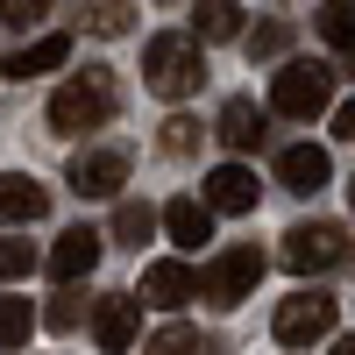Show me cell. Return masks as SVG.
<instances>
[{
  "instance_id": "7c38bea8",
  "label": "cell",
  "mask_w": 355,
  "mask_h": 355,
  "mask_svg": "<svg viewBox=\"0 0 355 355\" xmlns=\"http://www.w3.org/2000/svg\"><path fill=\"white\" fill-rule=\"evenodd\" d=\"M135 334H142V313H135V299H100V306H93V341H100L107 355L135 348Z\"/></svg>"
},
{
  "instance_id": "5b68a950",
  "label": "cell",
  "mask_w": 355,
  "mask_h": 355,
  "mask_svg": "<svg viewBox=\"0 0 355 355\" xmlns=\"http://www.w3.org/2000/svg\"><path fill=\"white\" fill-rule=\"evenodd\" d=\"M341 256H348V234H341L334 220H299V227L284 234V270H299V277L334 270Z\"/></svg>"
},
{
  "instance_id": "2e32d148",
  "label": "cell",
  "mask_w": 355,
  "mask_h": 355,
  "mask_svg": "<svg viewBox=\"0 0 355 355\" xmlns=\"http://www.w3.org/2000/svg\"><path fill=\"white\" fill-rule=\"evenodd\" d=\"M220 142H227V150H256V142H263L256 100H227V107H220Z\"/></svg>"
},
{
  "instance_id": "ffe728a7",
  "label": "cell",
  "mask_w": 355,
  "mask_h": 355,
  "mask_svg": "<svg viewBox=\"0 0 355 355\" xmlns=\"http://www.w3.org/2000/svg\"><path fill=\"white\" fill-rule=\"evenodd\" d=\"M320 36L334 50H355V0H327V8H320Z\"/></svg>"
},
{
  "instance_id": "d4e9b609",
  "label": "cell",
  "mask_w": 355,
  "mask_h": 355,
  "mask_svg": "<svg viewBox=\"0 0 355 355\" xmlns=\"http://www.w3.org/2000/svg\"><path fill=\"white\" fill-rule=\"evenodd\" d=\"M28 270H36V249H28V242H0V277H28Z\"/></svg>"
},
{
  "instance_id": "30bf717a",
  "label": "cell",
  "mask_w": 355,
  "mask_h": 355,
  "mask_svg": "<svg viewBox=\"0 0 355 355\" xmlns=\"http://www.w3.org/2000/svg\"><path fill=\"white\" fill-rule=\"evenodd\" d=\"M327 178H334V164H327L320 142H291V150H277V185L284 192H320Z\"/></svg>"
},
{
  "instance_id": "83f0119b",
  "label": "cell",
  "mask_w": 355,
  "mask_h": 355,
  "mask_svg": "<svg viewBox=\"0 0 355 355\" xmlns=\"http://www.w3.org/2000/svg\"><path fill=\"white\" fill-rule=\"evenodd\" d=\"M334 135H341V142H355V100H341V114H334Z\"/></svg>"
},
{
  "instance_id": "8fae6325",
  "label": "cell",
  "mask_w": 355,
  "mask_h": 355,
  "mask_svg": "<svg viewBox=\"0 0 355 355\" xmlns=\"http://www.w3.org/2000/svg\"><path fill=\"white\" fill-rule=\"evenodd\" d=\"M43 214H50V192L36 185V178H21V171L0 178V227H28V220H43Z\"/></svg>"
},
{
  "instance_id": "f546056e",
  "label": "cell",
  "mask_w": 355,
  "mask_h": 355,
  "mask_svg": "<svg viewBox=\"0 0 355 355\" xmlns=\"http://www.w3.org/2000/svg\"><path fill=\"white\" fill-rule=\"evenodd\" d=\"M348 199H355V185H348Z\"/></svg>"
},
{
  "instance_id": "ba28073f",
  "label": "cell",
  "mask_w": 355,
  "mask_h": 355,
  "mask_svg": "<svg viewBox=\"0 0 355 355\" xmlns=\"http://www.w3.org/2000/svg\"><path fill=\"white\" fill-rule=\"evenodd\" d=\"M142 299L164 306V313H178L185 299H199V270H192V263H178V256H157L150 270H142Z\"/></svg>"
},
{
  "instance_id": "7402d4cb",
  "label": "cell",
  "mask_w": 355,
  "mask_h": 355,
  "mask_svg": "<svg viewBox=\"0 0 355 355\" xmlns=\"http://www.w3.org/2000/svg\"><path fill=\"white\" fill-rule=\"evenodd\" d=\"M85 21H93L100 36H121V28H128V0H93V8H85Z\"/></svg>"
},
{
  "instance_id": "5bb4252c",
  "label": "cell",
  "mask_w": 355,
  "mask_h": 355,
  "mask_svg": "<svg viewBox=\"0 0 355 355\" xmlns=\"http://www.w3.org/2000/svg\"><path fill=\"white\" fill-rule=\"evenodd\" d=\"M206 206H214V214H249V206H256V171L220 164L214 178H206Z\"/></svg>"
},
{
  "instance_id": "cb8c5ba5",
  "label": "cell",
  "mask_w": 355,
  "mask_h": 355,
  "mask_svg": "<svg viewBox=\"0 0 355 355\" xmlns=\"http://www.w3.org/2000/svg\"><path fill=\"white\" fill-rule=\"evenodd\" d=\"M164 150H171V157L199 150V121H185V114H171V121H164Z\"/></svg>"
},
{
  "instance_id": "52a82bcc",
  "label": "cell",
  "mask_w": 355,
  "mask_h": 355,
  "mask_svg": "<svg viewBox=\"0 0 355 355\" xmlns=\"http://www.w3.org/2000/svg\"><path fill=\"white\" fill-rule=\"evenodd\" d=\"M128 185V157L121 150H78L71 157V192L78 199H114Z\"/></svg>"
},
{
  "instance_id": "9c48e42d",
  "label": "cell",
  "mask_w": 355,
  "mask_h": 355,
  "mask_svg": "<svg viewBox=\"0 0 355 355\" xmlns=\"http://www.w3.org/2000/svg\"><path fill=\"white\" fill-rule=\"evenodd\" d=\"M93 270H100V234L93 227H64L57 249H50V277L57 284H78V277H93Z\"/></svg>"
},
{
  "instance_id": "7a4b0ae2",
  "label": "cell",
  "mask_w": 355,
  "mask_h": 355,
  "mask_svg": "<svg viewBox=\"0 0 355 355\" xmlns=\"http://www.w3.org/2000/svg\"><path fill=\"white\" fill-rule=\"evenodd\" d=\"M114 121V78L107 71H78L71 85L50 93V128L57 135H93Z\"/></svg>"
},
{
  "instance_id": "6da1fadb",
  "label": "cell",
  "mask_w": 355,
  "mask_h": 355,
  "mask_svg": "<svg viewBox=\"0 0 355 355\" xmlns=\"http://www.w3.org/2000/svg\"><path fill=\"white\" fill-rule=\"evenodd\" d=\"M206 78V50L199 36H150V50H142V85H150L157 100H185L199 93Z\"/></svg>"
},
{
  "instance_id": "9a60e30c",
  "label": "cell",
  "mask_w": 355,
  "mask_h": 355,
  "mask_svg": "<svg viewBox=\"0 0 355 355\" xmlns=\"http://www.w3.org/2000/svg\"><path fill=\"white\" fill-rule=\"evenodd\" d=\"M64 57H71V36H36V43H21L0 71H8V78H43V71L64 64Z\"/></svg>"
},
{
  "instance_id": "4fadbf2b",
  "label": "cell",
  "mask_w": 355,
  "mask_h": 355,
  "mask_svg": "<svg viewBox=\"0 0 355 355\" xmlns=\"http://www.w3.org/2000/svg\"><path fill=\"white\" fill-rule=\"evenodd\" d=\"M164 234H171L178 249L214 242V206H206V199H171V206H164Z\"/></svg>"
},
{
  "instance_id": "603a6c76",
  "label": "cell",
  "mask_w": 355,
  "mask_h": 355,
  "mask_svg": "<svg viewBox=\"0 0 355 355\" xmlns=\"http://www.w3.org/2000/svg\"><path fill=\"white\" fill-rule=\"evenodd\" d=\"M57 8V0H0V21H8V28H28V21H43Z\"/></svg>"
},
{
  "instance_id": "277c9868",
  "label": "cell",
  "mask_w": 355,
  "mask_h": 355,
  "mask_svg": "<svg viewBox=\"0 0 355 355\" xmlns=\"http://www.w3.org/2000/svg\"><path fill=\"white\" fill-rule=\"evenodd\" d=\"M256 284H263V249H220V256L199 270V299H214V306H242Z\"/></svg>"
},
{
  "instance_id": "f1b7e54d",
  "label": "cell",
  "mask_w": 355,
  "mask_h": 355,
  "mask_svg": "<svg viewBox=\"0 0 355 355\" xmlns=\"http://www.w3.org/2000/svg\"><path fill=\"white\" fill-rule=\"evenodd\" d=\"M334 355H355V334H341V341H334Z\"/></svg>"
},
{
  "instance_id": "ac0fdd59",
  "label": "cell",
  "mask_w": 355,
  "mask_h": 355,
  "mask_svg": "<svg viewBox=\"0 0 355 355\" xmlns=\"http://www.w3.org/2000/svg\"><path fill=\"white\" fill-rule=\"evenodd\" d=\"M157 220H164V214H150L142 199H121V206H114V234H121L128 249H142V242H150V234H157Z\"/></svg>"
},
{
  "instance_id": "d6986e66",
  "label": "cell",
  "mask_w": 355,
  "mask_h": 355,
  "mask_svg": "<svg viewBox=\"0 0 355 355\" xmlns=\"http://www.w3.org/2000/svg\"><path fill=\"white\" fill-rule=\"evenodd\" d=\"M150 355H220V341L214 334H192V327H164L150 341Z\"/></svg>"
},
{
  "instance_id": "484cf974",
  "label": "cell",
  "mask_w": 355,
  "mask_h": 355,
  "mask_svg": "<svg viewBox=\"0 0 355 355\" xmlns=\"http://www.w3.org/2000/svg\"><path fill=\"white\" fill-rule=\"evenodd\" d=\"M43 320H50V327H57V334H64V327H78V299H71V291H64V299H57V306H50Z\"/></svg>"
},
{
  "instance_id": "8992f818",
  "label": "cell",
  "mask_w": 355,
  "mask_h": 355,
  "mask_svg": "<svg viewBox=\"0 0 355 355\" xmlns=\"http://www.w3.org/2000/svg\"><path fill=\"white\" fill-rule=\"evenodd\" d=\"M327 334H334V299H327V291H299V299L277 306V341L284 348H313Z\"/></svg>"
},
{
  "instance_id": "4316f807",
  "label": "cell",
  "mask_w": 355,
  "mask_h": 355,
  "mask_svg": "<svg viewBox=\"0 0 355 355\" xmlns=\"http://www.w3.org/2000/svg\"><path fill=\"white\" fill-rule=\"evenodd\" d=\"M249 50H256V57H277V50H284V28H277V21H270V28H256Z\"/></svg>"
},
{
  "instance_id": "44dd1931",
  "label": "cell",
  "mask_w": 355,
  "mask_h": 355,
  "mask_svg": "<svg viewBox=\"0 0 355 355\" xmlns=\"http://www.w3.org/2000/svg\"><path fill=\"white\" fill-rule=\"evenodd\" d=\"M28 327H36V306L28 299H0V348H21Z\"/></svg>"
},
{
  "instance_id": "3957f363",
  "label": "cell",
  "mask_w": 355,
  "mask_h": 355,
  "mask_svg": "<svg viewBox=\"0 0 355 355\" xmlns=\"http://www.w3.org/2000/svg\"><path fill=\"white\" fill-rule=\"evenodd\" d=\"M327 100H334V64H284L277 78H270V107L284 114V121H313V114H327Z\"/></svg>"
},
{
  "instance_id": "e0dca14e",
  "label": "cell",
  "mask_w": 355,
  "mask_h": 355,
  "mask_svg": "<svg viewBox=\"0 0 355 355\" xmlns=\"http://www.w3.org/2000/svg\"><path fill=\"white\" fill-rule=\"evenodd\" d=\"M192 36H199V43H227V36H242V8H234V0H199Z\"/></svg>"
}]
</instances>
